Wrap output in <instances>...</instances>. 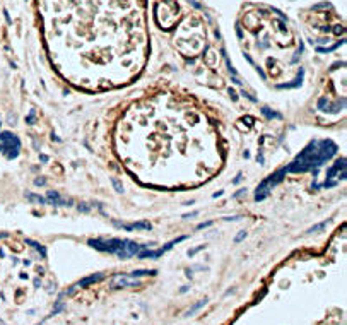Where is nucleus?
Here are the masks:
<instances>
[{
  "instance_id": "obj_4",
  "label": "nucleus",
  "mask_w": 347,
  "mask_h": 325,
  "mask_svg": "<svg viewBox=\"0 0 347 325\" xmlns=\"http://www.w3.org/2000/svg\"><path fill=\"white\" fill-rule=\"evenodd\" d=\"M132 279L135 277H144V276H156V270H133L132 274H128Z\"/></svg>"
},
{
  "instance_id": "obj_1",
  "label": "nucleus",
  "mask_w": 347,
  "mask_h": 325,
  "mask_svg": "<svg viewBox=\"0 0 347 325\" xmlns=\"http://www.w3.org/2000/svg\"><path fill=\"white\" fill-rule=\"evenodd\" d=\"M127 286H140V281L137 279H130V277H123V276H118L113 279V288L115 289H120V288H127Z\"/></svg>"
},
{
  "instance_id": "obj_2",
  "label": "nucleus",
  "mask_w": 347,
  "mask_h": 325,
  "mask_svg": "<svg viewBox=\"0 0 347 325\" xmlns=\"http://www.w3.org/2000/svg\"><path fill=\"white\" fill-rule=\"evenodd\" d=\"M103 279V274H96V276H91V277H86V279H82V281H79V288H84V286H87V284H92V283H98V281H101Z\"/></svg>"
},
{
  "instance_id": "obj_3",
  "label": "nucleus",
  "mask_w": 347,
  "mask_h": 325,
  "mask_svg": "<svg viewBox=\"0 0 347 325\" xmlns=\"http://www.w3.org/2000/svg\"><path fill=\"white\" fill-rule=\"evenodd\" d=\"M205 305H207V298H205V299H200L199 303H195L193 306H192V308H190L188 311L185 313V317H192V315H193L195 311H199V310L202 308V306H205Z\"/></svg>"
},
{
  "instance_id": "obj_7",
  "label": "nucleus",
  "mask_w": 347,
  "mask_h": 325,
  "mask_svg": "<svg viewBox=\"0 0 347 325\" xmlns=\"http://www.w3.org/2000/svg\"><path fill=\"white\" fill-rule=\"evenodd\" d=\"M243 238H245V233H241V235H239V236H238V238H236V241H241V240H243Z\"/></svg>"
},
{
  "instance_id": "obj_5",
  "label": "nucleus",
  "mask_w": 347,
  "mask_h": 325,
  "mask_svg": "<svg viewBox=\"0 0 347 325\" xmlns=\"http://www.w3.org/2000/svg\"><path fill=\"white\" fill-rule=\"evenodd\" d=\"M27 198H29V200H34V202H38V204H43V202H45V198L39 197V195H27Z\"/></svg>"
},
{
  "instance_id": "obj_6",
  "label": "nucleus",
  "mask_w": 347,
  "mask_h": 325,
  "mask_svg": "<svg viewBox=\"0 0 347 325\" xmlns=\"http://www.w3.org/2000/svg\"><path fill=\"white\" fill-rule=\"evenodd\" d=\"M113 185H115V188L118 190V192H121V185L118 183V180H115V178H113Z\"/></svg>"
}]
</instances>
